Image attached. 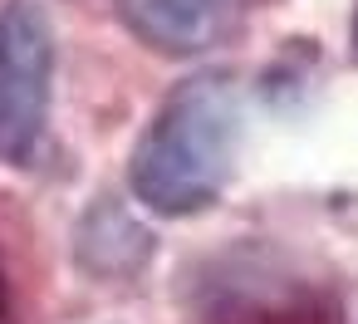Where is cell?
<instances>
[{
  "mask_svg": "<svg viewBox=\"0 0 358 324\" xmlns=\"http://www.w3.org/2000/svg\"><path fill=\"white\" fill-rule=\"evenodd\" d=\"M241 99L226 74H196L177 84L128 157V187L157 216L206 211L236 167Z\"/></svg>",
  "mask_w": 358,
  "mask_h": 324,
  "instance_id": "6da1fadb",
  "label": "cell"
},
{
  "mask_svg": "<svg viewBox=\"0 0 358 324\" xmlns=\"http://www.w3.org/2000/svg\"><path fill=\"white\" fill-rule=\"evenodd\" d=\"M55 94V30L35 0L0 6V157L25 162L50 118Z\"/></svg>",
  "mask_w": 358,
  "mask_h": 324,
  "instance_id": "7a4b0ae2",
  "label": "cell"
},
{
  "mask_svg": "<svg viewBox=\"0 0 358 324\" xmlns=\"http://www.w3.org/2000/svg\"><path fill=\"white\" fill-rule=\"evenodd\" d=\"M123 25L157 55H201L231 25V0H118Z\"/></svg>",
  "mask_w": 358,
  "mask_h": 324,
  "instance_id": "3957f363",
  "label": "cell"
},
{
  "mask_svg": "<svg viewBox=\"0 0 358 324\" xmlns=\"http://www.w3.org/2000/svg\"><path fill=\"white\" fill-rule=\"evenodd\" d=\"M148 255H152V236L118 197H99L74 226V260L99 280L133 275L148 265Z\"/></svg>",
  "mask_w": 358,
  "mask_h": 324,
  "instance_id": "277c9868",
  "label": "cell"
},
{
  "mask_svg": "<svg viewBox=\"0 0 358 324\" xmlns=\"http://www.w3.org/2000/svg\"><path fill=\"white\" fill-rule=\"evenodd\" d=\"M353 55H358V15H353Z\"/></svg>",
  "mask_w": 358,
  "mask_h": 324,
  "instance_id": "5b68a950",
  "label": "cell"
}]
</instances>
